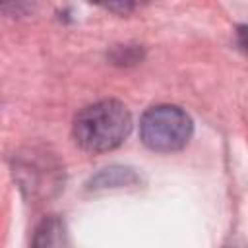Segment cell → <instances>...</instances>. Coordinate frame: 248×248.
I'll return each instance as SVG.
<instances>
[{"label": "cell", "instance_id": "3", "mask_svg": "<svg viewBox=\"0 0 248 248\" xmlns=\"http://www.w3.org/2000/svg\"><path fill=\"white\" fill-rule=\"evenodd\" d=\"M33 248H74L66 223L56 215L45 217L35 229Z\"/></svg>", "mask_w": 248, "mask_h": 248}, {"label": "cell", "instance_id": "1", "mask_svg": "<svg viewBox=\"0 0 248 248\" xmlns=\"http://www.w3.org/2000/svg\"><path fill=\"white\" fill-rule=\"evenodd\" d=\"M132 130L128 108L114 99L97 101L81 108L74 120V140L89 153L116 149Z\"/></svg>", "mask_w": 248, "mask_h": 248}, {"label": "cell", "instance_id": "4", "mask_svg": "<svg viewBox=\"0 0 248 248\" xmlns=\"http://www.w3.org/2000/svg\"><path fill=\"white\" fill-rule=\"evenodd\" d=\"M134 172L128 169H105L101 174L93 178V188H114L124 186L134 180Z\"/></svg>", "mask_w": 248, "mask_h": 248}, {"label": "cell", "instance_id": "2", "mask_svg": "<svg viewBox=\"0 0 248 248\" xmlns=\"http://www.w3.org/2000/svg\"><path fill=\"white\" fill-rule=\"evenodd\" d=\"M192 118L176 105H157L143 112L140 120L141 141L159 153L182 149L192 138Z\"/></svg>", "mask_w": 248, "mask_h": 248}]
</instances>
